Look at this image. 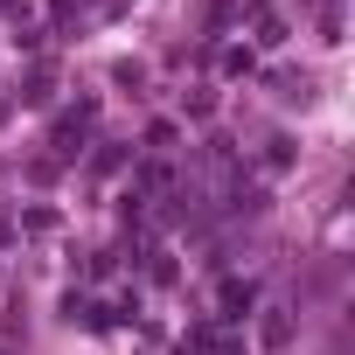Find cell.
Here are the masks:
<instances>
[{
    "label": "cell",
    "mask_w": 355,
    "mask_h": 355,
    "mask_svg": "<svg viewBox=\"0 0 355 355\" xmlns=\"http://www.w3.org/2000/svg\"><path fill=\"white\" fill-rule=\"evenodd\" d=\"M251 300H258V293H251V279H230V286H223V320H237Z\"/></svg>",
    "instance_id": "cell-1"
}]
</instances>
